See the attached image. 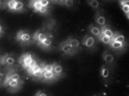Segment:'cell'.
<instances>
[{
    "label": "cell",
    "instance_id": "44dd1931",
    "mask_svg": "<svg viewBox=\"0 0 129 96\" xmlns=\"http://www.w3.org/2000/svg\"><path fill=\"white\" fill-rule=\"evenodd\" d=\"M99 39L102 43L106 44V45H110L111 41H112V39H110V38L106 37V36H104V35H100V37L99 38Z\"/></svg>",
    "mask_w": 129,
    "mask_h": 96
},
{
    "label": "cell",
    "instance_id": "1f68e13d",
    "mask_svg": "<svg viewBox=\"0 0 129 96\" xmlns=\"http://www.w3.org/2000/svg\"><path fill=\"white\" fill-rule=\"evenodd\" d=\"M4 79V74L2 72H0V82H2Z\"/></svg>",
    "mask_w": 129,
    "mask_h": 96
},
{
    "label": "cell",
    "instance_id": "7c38bea8",
    "mask_svg": "<svg viewBox=\"0 0 129 96\" xmlns=\"http://www.w3.org/2000/svg\"><path fill=\"white\" fill-rule=\"evenodd\" d=\"M100 75H101V77H102L103 79H108L109 76H110V70H109V68L107 67L105 65H103V66H101Z\"/></svg>",
    "mask_w": 129,
    "mask_h": 96
},
{
    "label": "cell",
    "instance_id": "30bf717a",
    "mask_svg": "<svg viewBox=\"0 0 129 96\" xmlns=\"http://www.w3.org/2000/svg\"><path fill=\"white\" fill-rule=\"evenodd\" d=\"M101 35L106 36V37L112 39V38L114 36V32L111 30V28H109L108 26L105 25V26H102V29H101Z\"/></svg>",
    "mask_w": 129,
    "mask_h": 96
},
{
    "label": "cell",
    "instance_id": "ba28073f",
    "mask_svg": "<svg viewBox=\"0 0 129 96\" xmlns=\"http://www.w3.org/2000/svg\"><path fill=\"white\" fill-rule=\"evenodd\" d=\"M59 48L61 49V51H62L64 53H68V54H71L74 52L73 51V48L71 47V46H70V45L67 43V41L65 40L64 42H62L61 45H60Z\"/></svg>",
    "mask_w": 129,
    "mask_h": 96
},
{
    "label": "cell",
    "instance_id": "9c48e42d",
    "mask_svg": "<svg viewBox=\"0 0 129 96\" xmlns=\"http://www.w3.org/2000/svg\"><path fill=\"white\" fill-rule=\"evenodd\" d=\"M95 22L100 26H105V23H106V19L103 14H101L100 12H97L95 16Z\"/></svg>",
    "mask_w": 129,
    "mask_h": 96
},
{
    "label": "cell",
    "instance_id": "2e32d148",
    "mask_svg": "<svg viewBox=\"0 0 129 96\" xmlns=\"http://www.w3.org/2000/svg\"><path fill=\"white\" fill-rule=\"evenodd\" d=\"M112 40H115V41H117V42H120V43L125 44V42H126V38H125L124 35H122V34H120V33H114Z\"/></svg>",
    "mask_w": 129,
    "mask_h": 96
},
{
    "label": "cell",
    "instance_id": "d6986e66",
    "mask_svg": "<svg viewBox=\"0 0 129 96\" xmlns=\"http://www.w3.org/2000/svg\"><path fill=\"white\" fill-rule=\"evenodd\" d=\"M42 77L44 78L45 80H52L55 78V74L53 72H43Z\"/></svg>",
    "mask_w": 129,
    "mask_h": 96
},
{
    "label": "cell",
    "instance_id": "603a6c76",
    "mask_svg": "<svg viewBox=\"0 0 129 96\" xmlns=\"http://www.w3.org/2000/svg\"><path fill=\"white\" fill-rule=\"evenodd\" d=\"M16 4H17V1H14V0H11V1H9L8 3H7L9 10L10 11H15Z\"/></svg>",
    "mask_w": 129,
    "mask_h": 96
},
{
    "label": "cell",
    "instance_id": "e575fe53",
    "mask_svg": "<svg viewBox=\"0 0 129 96\" xmlns=\"http://www.w3.org/2000/svg\"><path fill=\"white\" fill-rule=\"evenodd\" d=\"M94 96H97V95H94Z\"/></svg>",
    "mask_w": 129,
    "mask_h": 96
},
{
    "label": "cell",
    "instance_id": "4fadbf2b",
    "mask_svg": "<svg viewBox=\"0 0 129 96\" xmlns=\"http://www.w3.org/2000/svg\"><path fill=\"white\" fill-rule=\"evenodd\" d=\"M67 43H68L69 45H70V46H71L73 49H77L80 46V43L79 41L77 40V39H73V38H70V39H67Z\"/></svg>",
    "mask_w": 129,
    "mask_h": 96
},
{
    "label": "cell",
    "instance_id": "5b68a950",
    "mask_svg": "<svg viewBox=\"0 0 129 96\" xmlns=\"http://www.w3.org/2000/svg\"><path fill=\"white\" fill-rule=\"evenodd\" d=\"M89 32L91 35H93L94 37L99 38L101 35V29L99 26H97L94 24H90L89 26Z\"/></svg>",
    "mask_w": 129,
    "mask_h": 96
},
{
    "label": "cell",
    "instance_id": "9a60e30c",
    "mask_svg": "<svg viewBox=\"0 0 129 96\" xmlns=\"http://www.w3.org/2000/svg\"><path fill=\"white\" fill-rule=\"evenodd\" d=\"M110 46H111V47L112 49H114V50H120V49H122L124 47L125 44L120 43V42H117V41L112 40V41H111V43H110Z\"/></svg>",
    "mask_w": 129,
    "mask_h": 96
},
{
    "label": "cell",
    "instance_id": "3957f363",
    "mask_svg": "<svg viewBox=\"0 0 129 96\" xmlns=\"http://www.w3.org/2000/svg\"><path fill=\"white\" fill-rule=\"evenodd\" d=\"M31 39V36L29 33L24 31H19L17 34V40L21 43H27Z\"/></svg>",
    "mask_w": 129,
    "mask_h": 96
},
{
    "label": "cell",
    "instance_id": "d6a6232c",
    "mask_svg": "<svg viewBox=\"0 0 129 96\" xmlns=\"http://www.w3.org/2000/svg\"><path fill=\"white\" fill-rule=\"evenodd\" d=\"M3 32V27L1 26V25H0V32Z\"/></svg>",
    "mask_w": 129,
    "mask_h": 96
},
{
    "label": "cell",
    "instance_id": "6da1fadb",
    "mask_svg": "<svg viewBox=\"0 0 129 96\" xmlns=\"http://www.w3.org/2000/svg\"><path fill=\"white\" fill-rule=\"evenodd\" d=\"M34 60V57H33V55L30 53L23 54V55L19 58V63L22 65V66L24 68H28V66H30V64Z\"/></svg>",
    "mask_w": 129,
    "mask_h": 96
},
{
    "label": "cell",
    "instance_id": "d4e9b609",
    "mask_svg": "<svg viewBox=\"0 0 129 96\" xmlns=\"http://www.w3.org/2000/svg\"><path fill=\"white\" fill-rule=\"evenodd\" d=\"M24 10V4L20 1H17L16 4V7H15V11L16 12H21V11Z\"/></svg>",
    "mask_w": 129,
    "mask_h": 96
},
{
    "label": "cell",
    "instance_id": "e0dca14e",
    "mask_svg": "<svg viewBox=\"0 0 129 96\" xmlns=\"http://www.w3.org/2000/svg\"><path fill=\"white\" fill-rule=\"evenodd\" d=\"M103 59L105 63H112L114 61V57L108 52H105L103 54Z\"/></svg>",
    "mask_w": 129,
    "mask_h": 96
},
{
    "label": "cell",
    "instance_id": "f1b7e54d",
    "mask_svg": "<svg viewBox=\"0 0 129 96\" xmlns=\"http://www.w3.org/2000/svg\"><path fill=\"white\" fill-rule=\"evenodd\" d=\"M37 12H39L40 13H46L48 12V7H43V6H41L39 9H38Z\"/></svg>",
    "mask_w": 129,
    "mask_h": 96
},
{
    "label": "cell",
    "instance_id": "f546056e",
    "mask_svg": "<svg viewBox=\"0 0 129 96\" xmlns=\"http://www.w3.org/2000/svg\"><path fill=\"white\" fill-rule=\"evenodd\" d=\"M35 96H48V94L43 91H39V92H37Z\"/></svg>",
    "mask_w": 129,
    "mask_h": 96
},
{
    "label": "cell",
    "instance_id": "ffe728a7",
    "mask_svg": "<svg viewBox=\"0 0 129 96\" xmlns=\"http://www.w3.org/2000/svg\"><path fill=\"white\" fill-rule=\"evenodd\" d=\"M6 78L11 79H13V80H16V81H18V82L22 84V82H21V80H20V76H19V74L18 73V72H12V73H10L9 75H7Z\"/></svg>",
    "mask_w": 129,
    "mask_h": 96
},
{
    "label": "cell",
    "instance_id": "7402d4cb",
    "mask_svg": "<svg viewBox=\"0 0 129 96\" xmlns=\"http://www.w3.org/2000/svg\"><path fill=\"white\" fill-rule=\"evenodd\" d=\"M39 45L41 46H44V47H49V46H51V45H52V40L50 38H48V39H45L42 43H41V44H39Z\"/></svg>",
    "mask_w": 129,
    "mask_h": 96
},
{
    "label": "cell",
    "instance_id": "4316f807",
    "mask_svg": "<svg viewBox=\"0 0 129 96\" xmlns=\"http://www.w3.org/2000/svg\"><path fill=\"white\" fill-rule=\"evenodd\" d=\"M54 69V64L52 65H45L43 66V71L44 72H53Z\"/></svg>",
    "mask_w": 129,
    "mask_h": 96
},
{
    "label": "cell",
    "instance_id": "7a4b0ae2",
    "mask_svg": "<svg viewBox=\"0 0 129 96\" xmlns=\"http://www.w3.org/2000/svg\"><path fill=\"white\" fill-rule=\"evenodd\" d=\"M43 72H44L43 71V67L38 64H36L34 67L28 69V72L31 74V75L34 76V77H37V78L42 77Z\"/></svg>",
    "mask_w": 129,
    "mask_h": 96
},
{
    "label": "cell",
    "instance_id": "277c9868",
    "mask_svg": "<svg viewBox=\"0 0 129 96\" xmlns=\"http://www.w3.org/2000/svg\"><path fill=\"white\" fill-rule=\"evenodd\" d=\"M96 44V39L94 37H92V36H85L84 39H83V46H85L86 47H93L94 46H95Z\"/></svg>",
    "mask_w": 129,
    "mask_h": 96
},
{
    "label": "cell",
    "instance_id": "8992f818",
    "mask_svg": "<svg viewBox=\"0 0 129 96\" xmlns=\"http://www.w3.org/2000/svg\"><path fill=\"white\" fill-rule=\"evenodd\" d=\"M4 85H5V86H10L11 88H13V89H19V88L20 87L21 83L18 82V81H16V80H13V79H11L6 78Z\"/></svg>",
    "mask_w": 129,
    "mask_h": 96
},
{
    "label": "cell",
    "instance_id": "83f0119b",
    "mask_svg": "<svg viewBox=\"0 0 129 96\" xmlns=\"http://www.w3.org/2000/svg\"><path fill=\"white\" fill-rule=\"evenodd\" d=\"M39 2H40L41 6L48 7V5H49V1H48V0H39Z\"/></svg>",
    "mask_w": 129,
    "mask_h": 96
},
{
    "label": "cell",
    "instance_id": "4dcf8cb0",
    "mask_svg": "<svg viewBox=\"0 0 129 96\" xmlns=\"http://www.w3.org/2000/svg\"><path fill=\"white\" fill-rule=\"evenodd\" d=\"M63 4H64L66 6H72L73 4H74V2L73 1H64L63 2Z\"/></svg>",
    "mask_w": 129,
    "mask_h": 96
},
{
    "label": "cell",
    "instance_id": "52a82bcc",
    "mask_svg": "<svg viewBox=\"0 0 129 96\" xmlns=\"http://www.w3.org/2000/svg\"><path fill=\"white\" fill-rule=\"evenodd\" d=\"M0 63L3 65H6V66H12V65H14V63H15V60H14L13 57H12V56L9 55V54H5V56L2 57Z\"/></svg>",
    "mask_w": 129,
    "mask_h": 96
},
{
    "label": "cell",
    "instance_id": "484cf974",
    "mask_svg": "<svg viewBox=\"0 0 129 96\" xmlns=\"http://www.w3.org/2000/svg\"><path fill=\"white\" fill-rule=\"evenodd\" d=\"M29 6L34 8V10H35V11H38V9L41 7V5H40L39 0H37V1H32V2H31Z\"/></svg>",
    "mask_w": 129,
    "mask_h": 96
},
{
    "label": "cell",
    "instance_id": "8fae6325",
    "mask_svg": "<svg viewBox=\"0 0 129 96\" xmlns=\"http://www.w3.org/2000/svg\"><path fill=\"white\" fill-rule=\"evenodd\" d=\"M34 39H35V40L38 41V43H39V44H41V43H42L45 39H48V35H47V34L42 33V32H40L39 31H38V32H36L35 33H34Z\"/></svg>",
    "mask_w": 129,
    "mask_h": 96
},
{
    "label": "cell",
    "instance_id": "836d02e7",
    "mask_svg": "<svg viewBox=\"0 0 129 96\" xmlns=\"http://www.w3.org/2000/svg\"><path fill=\"white\" fill-rule=\"evenodd\" d=\"M1 5H2V3H1V1H0V6H1Z\"/></svg>",
    "mask_w": 129,
    "mask_h": 96
},
{
    "label": "cell",
    "instance_id": "cb8c5ba5",
    "mask_svg": "<svg viewBox=\"0 0 129 96\" xmlns=\"http://www.w3.org/2000/svg\"><path fill=\"white\" fill-rule=\"evenodd\" d=\"M88 3H89V5H90V6L92 7L93 9L99 8V2L97 1V0H91V1H89Z\"/></svg>",
    "mask_w": 129,
    "mask_h": 96
},
{
    "label": "cell",
    "instance_id": "5bb4252c",
    "mask_svg": "<svg viewBox=\"0 0 129 96\" xmlns=\"http://www.w3.org/2000/svg\"><path fill=\"white\" fill-rule=\"evenodd\" d=\"M119 4H120V6H121V8H122L123 12H124V13L126 14V16L128 19L129 18V5H128L129 2L128 1H120Z\"/></svg>",
    "mask_w": 129,
    "mask_h": 96
},
{
    "label": "cell",
    "instance_id": "ac0fdd59",
    "mask_svg": "<svg viewBox=\"0 0 129 96\" xmlns=\"http://www.w3.org/2000/svg\"><path fill=\"white\" fill-rule=\"evenodd\" d=\"M53 72L55 74V76L61 75V74L62 73V66H61V65L54 63V69H53Z\"/></svg>",
    "mask_w": 129,
    "mask_h": 96
}]
</instances>
